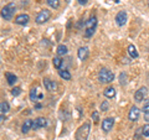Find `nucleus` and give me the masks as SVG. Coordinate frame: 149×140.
<instances>
[{
	"label": "nucleus",
	"mask_w": 149,
	"mask_h": 140,
	"mask_svg": "<svg viewBox=\"0 0 149 140\" xmlns=\"http://www.w3.org/2000/svg\"><path fill=\"white\" fill-rule=\"evenodd\" d=\"M98 81L101 83H111L114 81V73L107 68L101 69L98 72Z\"/></svg>",
	"instance_id": "nucleus-4"
},
{
	"label": "nucleus",
	"mask_w": 149,
	"mask_h": 140,
	"mask_svg": "<svg viewBox=\"0 0 149 140\" xmlns=\"http://www.w3.org/2000/svg\"><path fill=\"white\" fill-rule=\"evenodd\" d=\"M119 83H120V86H124L125 83H127V74L124 72H122L119 74Z\"/></svg>",
	"instance_id": "nucleus-24"
},
{
	"label": "nucleus",
	"mask_w": 149,
	"mask_h": 140,
	"mask_svg": "<svg viewBox=\"0 0 149 140\" xmlns=\"http://www.w3.org/2000/svg\"><path fill=\"white\" fill-rule=\"evenodd\" d=\"M139 115H141V110L138 109V107H132L128 113V119L130 120V122H137V120L139 119Z\"/></svg>",
	"instance_id": "nucleus-10"
},
{
	"label": "nucleus",
	"mask_w": 149,
	"mask_h": 140,
	"mask_svg": "<svg viewBox=\"0 0 149 140\" xmlns=\"http://www.w3.org/2000/svg\"><path fill=\"white\" fill-rule=\"evenodd\" d=\"M15 10H16L15 3H9L8 5H5L1 9V17L6 21H10L14 16V14H15Z\"/></svg>",
	"instance_id": "nucleus-2"
},
{
	"label": "nucleus",
	"mask_w": 149,
	"mask_h": 140,
	"mask_svg": "<svg viewBox=\"0 0 149 140\" xmlns=\"http://www.w3.org/2000/svg\"><path fill=\"white\" fill-rule=\"evenodd\" d=\"M147 93H148L147 87H141L136 93H134V100H136L137 103H141V102L144 100V98L147 97Z\"/></svg>",
	"instance_id": "nucleus-6"
},
{
	"label": "nucleus",
	"mask_w": 149,
	"mask_h": 140,
	"mask_svg": "<svg viewBox=\"0 0 149 140\" xmlns=\"http://www.w3.org/2000/svg\"><path fill=\"white\" fill-rule=\"evenodd\" d=\"M42 83H44L45 89L49 91V92H55L56 89H57V83H56L55 81H51V79H49V78H44Z\"/></svg>",
	"instance_id": "nucleus-8"
},
{
	"label": "nucleus",
	"mask_w": 149,
	"mask_h": 140,
	"mask_svg": "<svg viewBox=\"0 0 149 140\" xmlns=\"http://www.w3.org/2000/svg\"><path fill=\"white\" fill-rule=\"evenodd\" d=\"M114 125V118H106L102 120V130L104 133H109Z\"/></svg>",
	"instance_id": "nucleus-7"
},
{
	"label": "nucleus",
	"mask_w": 149,
	"mask_h": 140,
	"mask_svg": "<svg viewBox=\"0 0 149 140\" xmlns=\"http://www.w3.org/2000/svg\"><path fill=\"white\" fill-rule=\"evenodd\" d=\"M90 132H91V124L88 122L82 124L76 132V140H87Z\"/></svg>",
	"instance_id": "nucleus-3"
},
{
	"label": "nucleus",
	"mask_w": 149,
	"mask_h": 140,
	"mask_svg": "<svg viewBox=\"0 0 149 140\" xmlns=\"http://www.w3.org/2000/svg\"><path fill=\"white\" fill-rule=\"evenodd\" d=\"M144 119L147 120V122H149V113H147V114H144Z\"/></svg>",
	"instance_id": "nucleus-31"
},
{
	"label": "nucleus",
	"mask_w": 149,
	"mask_h": 140,
	"mask_svg": "<svg viewBox=\"0 0 149 140\" xmlns=\"http://www.w3.org/2000/svg\"><path fill=\"white\" fill-rule=\"evenodd\" d=\"M30 21V16L27 15V14H20V15H17L16 17H15V24H17V25H21V26H25V25H27V22Z\"/></svg>",
	"instance_id": "nucleus-12"
},
{
	"label": "nucleus",
	"mask_w": 149,
	"mask_h": 140,
	"mask_svg": "<svg viewBox=\"0 0 149 140\" xmlns=\"http://www.w3.org/2000/svg\"><path fill=\"white\" fill-rule=\"evenodd\" d=\"M46 125H47V120L42 116H39V118H36L34 120V125H32V130H39L41 128H45Z\"/></svg>",
	"instance_id": "nucleus-11"
},
{
	"label": "nucleus",
	"mask_w": 149,
	"mask_h": 140,
	"mask_svg": "<svg viewBox=\"0 0 149 140\" xmlns=\"http://www.w3.org/2000/svg\"><path fill=\"white\" fill-rule=\"evenodd\" d=\"M103 94L104 97H107L108 99H112V98H114L116 97V89H114V87H107L104 92H103Z\"/></svg>",
	"instance_id": "nucleus-16"
},
{
	"label": "nucleus",
	"mask_w": 149,
	"mask_h": 140,
	"mask_svg": "<svg viewBox=\"0 0 149 140\" xmlns=\"http://www.w3.org/2000/svg\"><path fill=\"white\" fill-rule=\"evenodd\" d=\"M5 77H6V81H8V85H15V82L17 81V77L15 76L14 73H10V72H6L5 73Z\"/></svg>",
	"instance_id": "nucleus-17"
},
{
	"label": "nucleus",
	"mask_w": 149,
	"mask_h": 140,
	"mask_svg": "<svg viewBox=\"0 0 149 140\" xmlns=\"http://www.w3.org/2000/svg\"><path fill=\"white\" fill-rule=\"evenodd\" d=\"M148 5H149V1H148Z\"/></svg>",
	"instance_id": "nucleus-32"
},
{
	"label": "nucleus",
	"mask_w": 149,
	"mask_h": 140,
	"mask_svg": "<svg viewBox=\"0 0 149 140\" xmlns=\"http://www.w3.org/2000/svg\"><path fill=\"white\" fill-rule=\"evenodd\" d=\"M58 76L62 79H65V81H71V78H72L71 73L66 71V69H58Z\"/></svg>",
	"instance_id": "nucleus-18"
},
{
	"label": "nucleus",
	"mask_w": 149,
	"mask_h": 140,
	"mask_svg": "<svg viewBox=\"0 0 149 140\" xmlns=\"http://www.w3.org/2000/svg\"><path fill=\"white\" fill-rule=\"evenodd\" d=\"M127 22V12L124 10H120L117 15H116V24L118 26H124Z\"/></svg>",
	"instance_id": "nucleus-9"
},
{
	"label": "nucleus",
	"mask_w": 149,
	"mask_h": 140,
	"mask_svg": "<svg viewBox=\"0 0 149 140\" xmlns=\"http://www.w3.org/2000/svg\"><path fill=\"white\" fill-rule=\"evenodd\" d=\"M20 93H21V88L20 87H15V88H13V89H11V94L14 97H17Z\"/></svg>",
	"instance_id": "nucleus-27"
},
{
	"label": "nucleus",
	"mask_w": 149,
	"mask_h": 140,
	"mask_svg": "<svg viewBox=\"0 0 149 140\" xmlns=\"http://www.w3.org/2000/svg\"><path fill=\"white\" fill-rule=\"evenodd\" d=\"M142 134L144 138H149V124H146L142 128Z\"/></svg>",
	"instance_id": "nucleus-25"
},
{
	"label": "nucleus",
	"mask_w": 149,
	"mask_h": 140,
	"mask_svg": "<svg viewBox=\"0 0 149 140\" xmlns=\"http://www.w3.org/2000/svg\"><path fill=\"white\" fill-rule=\"evenodd\" d=\"M142 110L144 112V114L149 113V99L144 100V104H143V107H142Z\"/></svg>",
	"instance_id": "nucleus-26"
},
{
	"label": "nucleus",
	"mask_w": 149,
	"mask_h": 140,
	"mask_svg": "<svg viewBox=\"0 0 149 140\" xmlns=\"http://www.w3.org/2000/svg\"><path fill=\"white\" fill-rule=\"evenodd\" d=\"M127 51H128V55H129L132 58H137L138 56H139L137 49L134 47V45H129V46H128V49H127Z\"/></svg>",
	"instance_id": "nucleus-19"
},
{
	"label": "nucleus",
	"mask_w": 149,
	"mask_h": 140,
	"mask_svg": "<svg viewBox=\"0 0 149 140\" xmlns=\"http://www.w3.org/2000/svg\"><path fill=\"white\" fill-rule=\"evenodd\" d=\"M92 119L95 120V122L98 120V112H93V113H92Z\"/></svg>",
	"instance_id": "nucleus-29"
},
{
	"label": "nucleus",
	"mask_w": 149,
	"mask_h": 140,
	"mask_svg": "<svg viewBox=\"0 0 149 140\" xmlns=\"http://www.w3.org/2000/svg\"><path fill=\"white\" fill-rule=\"evenodd\" d=\"M78 3H80L81 5H85V4L87 3V0H78Z\"/></svg>",
	"instance_id": "nucleus-30"
},
{
	"label": "nucleus",
	"mask_w": 149,
	"mask_h": 140,
	"mask_svg": "<svg viewBox=\"0 0 149 140\" xmlns=\"http://www.w3.org/2000/svg\"><path fill=\"white\" fill-rule=\"evenodd\" d=\"M67 47L65 45H58L57 46V55L58 56H63V55H66L67 53Z\"/></svg>",
	"instance_id": "nucleus-22"
},
{
	"label": "nucleus",
	"mask_w": 149,
	"mask_h": 140,
	"mask_svg": "<svg viewBox=\"0 0 149 140\" xmlns=\"http://www.w3.org/2000/svg\"><path fill=\"white\" fill-rule=\"evenodd\" d=\"M47 5L52 9H57L60 6V0H46Z\"/></svg>",
	"instance_id": "nucleus-23"
},
{
	"label": "nucleus",
	"mask_w": 149,
	"mask_h": 140,
	"mask_svg": "<svg viewBox=\"0 0 149 140\" xmlns=\"http://www.w3.org/2000/svg\"><path fill=\"white\" fill-rule=\"evenodd\" d=\"M32 125H34V120H31V119L25 120V123L22 124V127H21V132L26 134L29 130H32Z\"/></svg>",
	"instance_id": "nucleus-15"
},
{
	"label": "nucleus",
	"mask_w": 149,
	"mask_h": 140,
	"mask_svg": "<svg viewBox=\"0 0 149 140\" xmlns=\"http://www.w3.org/2000/svg\"><path fill=\"white\" fill-rule=\"evenodd\" d=\"M9 110H10V105H9L8 102L3 100L1 103H0V112H1V114H6Z\"/></svg>",
	"instance_id": "nucleus-21"
},
{
	"label": "nucleus",
	"mask_w": 149,
	"mask_h": 140,
	"mask_svg": "<svg viewBox=\"0 0 149 140\" xmlns=\"http://www.w3.org/2000/svg\"><path fill=\"white\" fill-rule=\"evenodd\" d=\"M44 98L42 93H39V88H32L30 91V99L32 102H37V100H41Z\"/></svg>",
	"instance_id": "nucleus-13"
},
{
	"label": "nucleus",
	"mask_w": 149,
	"mask_h": 140,
	"mask_svg": "<svg viewBox=\"0 0 149 140\" xmlns=\"http://www.w3.org/2000/svg\"><path fill=\"white\" fill-rule=\"evenodd\" d=\"M77 56H78V58L81 60V61H85V60H87L88 57V49L87 47H80L77 51Z\"/></svg>",
	"instance_id": "nucleus-14"
},
{
	"label": "nucleus",
	"mask_w": 149,
	"mask_h": 140,
	"mask_svg": "<svg viewBox=\"0 0 149 140\" xmlns=\"http://www.w3.org/2000/svg\"><path fill=\"white\" fill-rule=\"evenodd\" d=\"M51 17V11L47 10V9H45V10H41L39 14H37L36 16V24H45V22H47Z\"/></svg>",
	"instance_id": "nucleus-5"
},
{
	"label": "nucleus",
	"mask_w": 149,
	"mask_h": 140,
	"mask_svg": "<svg viewBox=\"0 0 149 140\" xmlns=\"http://www.w3.org/2000/svg\"><path fill=\"white\" fill-rule=\"evenodd\" d=\"M108 108H109V104H108V102H103V103L101 104V110L106 112V110H108Z\"/></svg>",
	"instance_id": "nucleus-28"
},
{
	"label": "nucleus",
	"mask_w": 149,
	"mask_h": 140,
	"mask_svg": "<svg viewBox=\"0 0 149 140\" xmlns=\"http://www.w3.org/2000/svg\"><path fill=\"white\" fill-rule=\"evenodd\" d=\"M96 27H97V17L91 16L85 24V36L92 37L93 34H95V31H96Z\"/></svg>",
	"instance_id": "nucleus-1"
},
{
	"label": "nucleus",
	"mask_w": 149,
	"mask_h": 140,
	"mask_svg": "<svg viewBox=\"0 0 149 140\" xmlns=\"http://www.w3.org/2000/svg\"><path fill=\"white\" fill-rule=\"evenodd\" d=\"M52 64H54V67H55V68L61 69L62 64H63V60L60 57V56H57V57H54V60H52Z\"/></svg>",
	"instance_id": "nucleus-20"
}]
</instances>
